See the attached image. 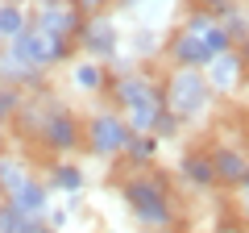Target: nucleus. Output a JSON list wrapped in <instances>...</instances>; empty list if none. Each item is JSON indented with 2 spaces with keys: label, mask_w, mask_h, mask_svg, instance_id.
Returning <instances> with one entry per match:
<instances>
[{
  "label": "nucleus",
  "mask_w": 249,
  "mask_h": 233,
  "mask_svg": "<svg viewBox=\"0 0 249 233\" xmlns=\"http://www.w3.org/2000/svg\"><path fill=\"white\" fill-rule=\"evenodd\" d=\"M67 83H71L75 96H108V83H112V67L100 63V58H71L67 63Z\"/></svg>",
  "instance_id": "obj_11"
},
{
  "label": "nucleus",
  "mask_w": 249,
  "mask_h": 233,
  "mask_svg": "<svg viewBox=\"0 0 249 233\" xmlns=\"http://www.w3.org/2000/svg\"><path fill=\"white\" fill-rule=\"evenodd\" d=\"M158 150H162V142L154 134H133V142H129V150H124V162H129L133 171H145V167L158 162Z\"/></svg>",
  "instance_id": "obj_20"
},
{
  "label": "nucleus",
  "mask_w": 249,
  "mask_h": 233,
  "mask_svg": "<svg viewBox=\"0 0 249 233\" xmlns=\"http://www.w3.org/2000/svg\"><path fill=\"white\" fill-rule=\"evenodd\" d=\"M79 4V13L83 17H96V13H112V4L116 0H75Z\"/></svg>",
  "instance_id": "obj_24"
},
{
  "label": "nucleus",
  "mask_w": 249,
  "mask_h": 233,
  "mask_svg": "<svg viewBox=\"0 0 249 233\" xmlns=\"http://www.w3.org/2000/svg\"><path fill=\"white\" fill-rule=\"evenodd\" d=\"M121 42H124V25L112 13H96V17L83 21L79 38H75V50L88 54V58H100V63H116Z\"/></svg>",
  "instance_id": "obj_8"
},
{
  "label": "nucleus",
  "mask_w": 249,
  "mask_h": 233,
  "mask_svg": "<svg viewBox=\"0 0 249 233\" xmlns=\"http://www.w3.org/2000/svg\"><path fill=\"white\" fill-rule=\"evenodd\" d=\"M237 213L249 221V188H237Z\"/></svg>",
  "instance_id": "obj_25"
},
{
  "label": "nucleus",
  "mask_w": 249,
  "mask_h": 233,
  "mask_svg": "<svg viewBox=\"0 0 249 233\" xmlns=\"http://www.w3.org/2000/svg\"><path fill=\"white\" fill-rule=\"evenodd\" d=\"M0 83H13V88H21V92H34V88H42V83H46V71L21 63L9 46H0Z\"/></svg>",
  "instance_id": "obj_17"
},
{
  "label": "nucleus",
  "mask_w": 249,
  "mask_h": 233,
  "mask_svg": "<svg viewBox=\"0 0 249 233\" xmlns=\"http://www.w3.org/2000/svg\"><path fill=\"white\" fill-rule=\"evenodd\" d=\"M21 100H25V92L13 88V83H0V125H13V116H17Z\"/></svg>",
  "instance_id": "obj_21"
},
{
  "label": "nucleus",
  "mask_w": 249,
  "mask_h": 233,
  "mask_svg": "<svg viewBox=\"0 0 249 233\" xmlns=\"http://www.w3.org/2000/svg\"><path fill=\"white\" fill-rule=\"evenodd\" d=\"M229 46H232V34L220 25V17L196 4V9H187V17L166 38L162 58H166V67H199L204 71L216 54L229 50Z\"/></svg>",
  "instance_id": "obj_1"
},
{
  "label": "nucleus",
  "mask_w": 249,
  "mask_h": 233,
  "mask_svg": "<svg viewBox=\"0 0 249 233\" xmlns=\"http://www.w3.org/2000/svg\"><path fill=\"white\" fill-rule=\"evenodd\" d=\"M178 134H183V125L175 121V113H166V108H162L158 121H154V137H158V142H175Z\"/></svg>",
  "instance_id": "obj_23"
},
{
  "label": "nucleus",
  "mask_w": 249,
  "mask_h": 233,
  "mask_svg": "<svg viewBox=\"0 0 249 233\" xmlns=\"http://www.w3.org/2000/svg\"><path fill=\"white\" fill-rule=\"evenodd\" d=\"M162 96H166V113H175V121L183 129H204L212 121L216 96H212L199 67H166Z\"/></svg>",
  "instance_id": "obj_4"
},
{
  "label": "nucleus",
  "mask_w": 249,
  "mask_h": 233,
  "mask_svg": "<svg viewBox=\"0 0 249 233\" xmlns=\"http://www.w3.org/2000/svg\"><path fill=\"white\" fill-rule=\"evenodd\" d=\"M29 21L42 25L46 34H54V38L75 46V38H79V29H83L88 17H83L79 4H71V0H34L29 4Z\"/></svg>",
  "instance_id": "obj_9"
},
{
  "label": "nucleus",
  "mask_w": 249,
  "mask_h": 233,
  "mask_svg": "<svg viewBox=\"0 0 249 233\" xmlns=\"http://www.w3.org/2000/svg\"><path fill=\"white\" fill-rule=\"evenodd\" d=\"M162 50H166V29H154V25H133L124 34V42H121V54L129 63H137V67L162 58Z\"/></svg>",
  "instance_id": "obj_12"
},
{
  "label": "nucleus",
  "mask_w": 249,
  "mask_h": 233,
  "mask_svg": "<svg viewBox=\"0 0 249 233\" xmlns=\"http://www.w3.org/2000/svg\"><path fill=\"white\" fill-rule=\"evenodd\" d=\"M21 233H54V229L46 221H25V229H21Z\"/></svg>",
  "instance_id": "obj_26"
},
{
  "label": "nucleus",
  "mask_w": 249,
  "mask_h": 233,
  "mask_svg": "<svg viewBox=\"0 0 249 233\" xmlns=\"http://www.w3.org/2000/svg\"><path fill=\"white\" fill-rule=\"evenodd\" d=\"M25 221H29V216H21L13 200H0V233H21Z\"/></svg>",
  "instance_id": "obj_22"
},
{
  "label": "nucleus",
  "mask_w": 249,
  "mask_h": 233,
  "mask_svg": "<svg viewBox=\"0 0 249 233\" xmlns=\"http://www.w3.org/2000/svg\"><path fill=\"white\" fill-rule=\"evenodd\" d=\"M25 179H34V162H29V154L4 146V150H0V196H13Z\"/></svg>",
  "instance_id": "obj_18"
},
{
  "label": "nucleus",
  "mask_w": 249,
  "mask_h": 233,
  "mask_svg": "<svg viewBox=\"0 0 249 233\" xmlns=\"http://www.w3.org/2000/svg\"><path fill=\"white\" fill-rule=\"evenodd\" d=\"M241 150H245V158H249V137H245V146H241Z\"/></svg>",
  "instance_id": "obj_28"
},
{
  "label": "nucleus",
  "mask_w": 249,
  "mask_h": 233,
  "mask_svg": "<svg viewBox=\"0 0 249 233\" xmlns=\"http://www.w3.org/2000/svg\"><path fill=\"white\" fill-rule=\"evenodd\" d=\"M108 104L129 121L133 134H154V121L166 108V96H162V79L150 75L145 67H124V71H112V83H108Z\"/></svg>",
  "instance_id": "obj_2"
},
{
  "label": "nucleus",
  "mask_w": 249,
  "mask_h": 233,
  "mask_svg": "<svg viewBox=\"0 0 249 233\" xmlns=\"http://www.w3.org/2000/svg\"><path fill=\"white\" fill-rule=\"evenodd\" d=\"M121 200H124V213L133 216L142 229L162 233L178 221V200H175V192H170L162 171H133L121 183Z\"/></svg>",
  "instance_id": "obj_3"
},
{
  "label": "nucleus",
  "mask_w": 249,
  "mask_h": 233,
  "mask_svg": "<svg viewBox=\"0 0 249 233\" xmlns=\"http://www.w3.org/2000/svg\"><path fill=\"white\" fill-rule=\"evenodd\" d=\"M71 4H75V0H71Z\"/></svg>",
  "instance_id": "obj_29"
},
{
  "label": "nucleus",
  "mask_w": 249,
  "mask_h": 233,
  "mask_svg": "<svg viewBox=\"0 0 249 233\" xmlns=\"http://www.w3.org/2000/svg\"><path fill=\"white\" fill-rule=\"evenodd\" d=\"M46 188H50L54 196H83V188H88V171H83V162L54 158L50 167H46Z\"/></svg>",
  "instance_id": "obj_15"
},
{
  "label": "nucleus",
  "mask_w": 249,
  "mask_h": 233,
  "mask_svg": "<svg viewBox=\"0 0 249 233\" xmlns=\"http://www.w3.org/2000/svg\"><path fill=\"white\" fill-rule=\"evenodd\" d=\"M34 142L50 154V162L54 158H75L83 150V116L67 104H54L50 116L42 121V129L34 134Z\"/></svg>",
  "instance_id": "obj_6"
},
{
  "label": "nucleus",
  "mask_w": 249,
  "mask_h": 233,
  "mask_svg": "<svg viewBox=\"0 0 249 233\" xmlns=\"http://www.w3.org/2000/svg\"><path fill=\"white\" fill-rule=\"evenodd\" d=\"M212 167H216V183L229 188V192H237L241 179H245V171H249V158H245L241 146L224 142V146H216V150H212Z\"/></svg>",
  "instance_id": "obj_16"
},
{
  "label": "nucleus",
  "mask_w": 249,
  "mask_h": 233,
  "mask_svg": "<svg viewBox=\"0 0 249 233\" xmlns=\"http://www.w3.org/2000/svg\"><path fill=\"white\" fill-rule=\"evenodd\" d=\"M129 142H133V129H129V121H124L112 104H100V108H91V113L83 116V150H88L91 158L116 162V158H124Z\"/></svg>",
  "instance_id": "obj_5"
},
{
  "label": "nucleus",
  "mask_w": 249,
  "mask_h": 233,
  "mask_svg": "<svg viewBox=\"0 0 249 233\" xmlns=\"http://www.w3.org/2000/svg\"><path fill=\"white\" fill-rule=\"evenodd\" d=\"M0 200H4V196H0Z\"/></svg>",
  "instance_id": "obj_30"
},
{
  "label": "nucleus",
  "mask_w": 249,
  "mask_h": 233,
  "mask_svg": "<svg viewBox=\"0 0 249 233\" xmlns=\"http://www.w3.org/2000/svg\"><path fill=\"white\" fill-rule=\"evenodd\" d=\"M175 171H178V179L191 192H216L220 188V183H216V167H212V150H187Z\"/></svg>",
  "instance_id": "obj_13"
},
{
  "label": "nucleus",
  "mask_w": 249,
  "mask_h": 233,
  "mask_svg": "<svg viewBox=\"0 0 249 233\" xmlns=\"http://www.w3.org/2000/svg\"><path fill=\"white\" fill-rule=\"evenodd\" d=\"M9 50L17 54L21 63H29V67H37V71L50 75L54 67L71 63V50H75V46H71V42H62V38H54V34H46L42 25H34V21H29V29L13 38Z\"/></svg>",
  "instance_id": "obj_7"
},
{
  "label": "nucleus",
  "mask_w": 249,
  "mask_h": 233,
  "mask_svg": "<svg viewBox=\"0 0 249 233\" xmlns=\"http://www.w3.org/2000/svg\"><path fill=\"white\" fill-rule=\"evenodd\" d=\"M245 75H249V63H245V54H241L237 46L220 50L212 63L204 67V79H208V88H212L216 100H232L241 88H245Z\"/></svg>",
  "instance_id": "obj_10"
},
{
  "label": "nucleus",
  "mask_w": 249,
  "mask_h": 233,
  "mask_svg": "<svg viewBox=\"0 0 249 233\" xmlns=\"http://www.w3.org/2000/svg\"><path fill=\"white\" fill-rule=\"evenodd\" d=\"M4 200H13V204H17V213L29 216V221H46V213L54 208V200H58V196L46 188V179H37V175H34V179H25L13 196H4Z\"/></svg>",
  "instance_id": "obj_14"
},
{
  "label": "nucleus",
  "mask_w": 249,
  "mask_h": 233,
  "mask_svg": "<svg viewBox=\"0 0 249 233\" xmlns=\"http://www.w3.org/2000/svg\"><path fill=\"white\" fill-rule=\"evenodd\" d=\"M25 29H29V4H21V0H0V46H9Z\"/></svg>",
  "instance_id": "obj_19"
},
{
  "label": "nucleus",
  "mask_w": 249,
  "mask_h": 233,
  "mask_svg": "<svg viewBox=\"0 0 249 233\" xmlns=\"http://www.w3.org/2000/svg\"><path fill=\"white\" fill-rule=\"evenodd\" d=\"M9 146V125H0V150Z\"/></svg>",
  "instance_id": "obj_27"
}]
</instances>
